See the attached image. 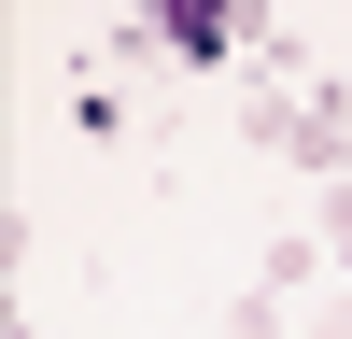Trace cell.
Returning <instances> with one entry per match:
<instances>
[{
	"instance_id": "obj_3",
	"label": "cell",
	"mask_w": 352,
	"mask_h": 339,
	"mask_svg": "<svg viewBox=\"0 0 352 339\" xmlns=\"http://www.w3.org/2000/svg\"><path fill=\"white\" fill-rule=\"evenodd\" d=\"M226 339H296V297H268V282H240V297H226Z\"/></svg>"
},
{
	"instance_id": "obj_5",
	"label": "cell",
	"mask_w": 352,
	"mask_h": 339,
	"mask_svg": "<svg viewBox=\"0 0 352 339\" xmlns=\"http://www.w3.org/2000/svg\"><path fill=\"white\" fill-rule=\"evenodd\" d=\"M296 339H352V297H310V311H296Z\"/></svg>"
},
{
	"instance_id": "obj_2",
	"label": "cell",
	"mask_w": 352,
	"mask_h": 339,
	"mask_svg": "<svg viewBox=\"0 0 352 339\" xmlns=\"http://www.w3.org/2000/svg\"><path fill=\"white\" fill-rule=\"evenodd\" d=\"M254 282H268V297H310V282H338V254L310 240V226H282V240L254 254Z\"/></svg>"
},
{
	"instance_id": "obj_1",
	"label": "cell",
	"mask_w": 352,
	"mask_h": 339,
	"mask_svg": "<svg viewBox=\"0 0 352 339\" xmlns=\"http://www.w3.org/2000/svg\"><path fill=\"white\" fill-rule=\"evenodd\" d=\"M226 56H240V14H212V0L155 14V71H226Z\"/></svg>"
},
{
	"instance_id": "obj_4",
	"label": "cell",
	"mask_w": 352,
	"mask_h": 339,
	"mask_svg": "<svg viewBox=\"0 0 352 339\" xmlns=\"http://www.w3.org/2000/svg\"><path fill=\"white\" fill-rule=\"evenodd\" d=\"M310 240H324L338 282H352V184H310Z\"/></svg>"
}]
</instances>
